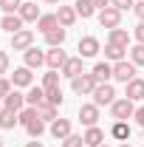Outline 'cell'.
<instances>
[{
    "label": "cell",
    "mask_w": 144,
    "mask_h": 147,
    "mask_svg": "<svg viewBox=\"0 0 144 147\" xmlns=\"http://www.w3.org/2000/svg\"><path fill=\"white\" fill-rule=\"evenodd\" d=\"M14 125H20V116L14 113V110H6V108H3V110H0V127H3V130H11Z\"/></svg>",
    "instance_id": "obj_27"
},
{
    "label": "cell",
    "mask_w": 144,
    "mask_h": 147,
    "mask_svg": "<svg viewBox=\"0 0 144 147\" xmlns=\"http://www.w3.org/2000/svg\"><path fill=\"white\" fill-rule=\"evenodd\" d=\"M79 122H82L85 127H93V125L99 122V105H82V108H79Z\"/></svg>",
    "instance_id": "obj_10"
},
{
    "label": "cell",
    "mask_w": 144,
    "mask_h": 147,
    "mask_svg": "<svg viewBox=\"0 0 144 147\" xmlns=\"http://www.w3.org/2000/svg\"><path fill=\"white\" fill-rule=\"evenodd\" d=\"M99 147H108V144H99Z\"/></svg>",
    "instance_id": "obj_48"
},
{
    "label": "cell",
    "mask_w": 144,
    "mask_h": 147,
    "mask_svg": "<svg viewBox=\"0 0 144 147\" xmlns=\"http://www.w3.org/2000/svg\"><path fill=\"white\" fill-rule=\"evenodd\" d=\"M90 74L96 76V82H110V79H113V65H110L108 59H105V62H96Z\"/></svg>",
    "instance_id": "obj_19"
},
{
    "label": "cell",
    "mask_w": 144,
    "mask_h": 147,
    "mask_svg": "<svg viewBox=\"0 0 144 147\" xmlns=\"http://www.w3.org/2000/svg\"><path fill=\"white\" fill-rule=\"evenodd\" d=\"M90 3H93L96 11H102V9H108V6H110V0H90Z\"/></svg>",
    "instance_id": "obj_42"
},
{
    "label": "cell",
    "mask_w": 144,
    "mask_h": 147,
    "mask_svg": "<svg viewBox=\"0 0 144 147\" xmlns=\"http://www.w3.org/2000/svg\"><path fill=\"white\" fill-rule=\"evenodd\" d=\"M3 108H6V110H14V113H20V110L26 108V93H20L17 88H14V91H11L6 99H3Z\"/></svg>",
    "instance_id": "obj_11"
},
{
    "label": "cell",
    "mask_w": 144,
    "mask_h": 147,
    "mask_svg": "<svg viewBox=\"0 0 144 147\" xmlns=\"http://www.w3.org/2000/svg\"><path fill=\"white\" fill-rule=\"evenodd\" d=\"M73 9H76V14H79L82 20H88V17L96 14V9H93V3H90V0H76V3H73Z\"/></svg>",
    "instance_id": "obj_28"
},
{
    "label": "cell",
    "mask_w": 144,
    "mask_h": 147,
    "mask_svg": "<svg viewBox=\"0 0 144 147\" xmlns=\"http://www.w3.org/2000/svg\"><path fill=\"white\" fill-rule=\"evenodd\" d=\"M76 48H79V57H82V59H88V57H96L99 51H102V45H99V40H96V37H82Z\"/></svg>",
    "instance_id": "obj_8"
},
{
    "label": "cell",
    "mask_w": 144,
    "mask_h": 147,
    "mask_svg": "<svg viewBox=\"0 0 144 147\" xmlns=\"http://www.w3.org/2000/svg\"><path fill=\"white\" fill-rule=\"evenodd\" d=\"M45 3H59V0H45Z\"/></svg>",
    "instance_id": "obj_46"
},
{
    "label": "cell",
    "mask_w": 144,
    "mask_h": 147,
    "mask_svg": "<svg viewBox=\"0 0 144 147\" xmlns=\"http://www.w3.org/2000/svg\"><path fill=\"white\" fill-rule=\"evenodd\" d=\"M17 14L23 17V23H37V20L42 17V11H40V6H37V3H23Z\"/></svg>",
    "instance_id": "obj_15"
},
{
    "label": "cell",
    "mask_w": 144,
    "mask_h": 147,
    "mask_svg": "<svg viewBox=\"0 0 144 147\" xmlns=\"http://www.w3.org/2000/svg\"><path fill=\"white\" fill-rule=\"evenodd\" d=\"M59 74H62V76H68V79H76L79 74H85V71H82V57H68Z\"/></svg>",
    "instance_id": "obj_12"
},
{
    "label": "cell",
    "mask_w": 144,
    "mask_h": 147,
    "mask_svg": "<svg viewBox=\"0 0 144 147\" xmlns=\"http://www.w3.org/2000/svg\"><path fill=\"white\" fill-rule=\"evenodd\" d=\"M108 42H113V45H122V48H127L130 45V34H127V28H110V34H108Z\"/></svg>",
    "instance_id": "obj_24"
},
{
    "label": "cell",
    "mask_w": 144,
    "mask_h": 147,
    "mask_svg": "<svg viewBox=\"0 0 144 147\" xmlns=\"http://www.w3.org/2000/svg\"><path fill=\"white\" fill-rule=\"evenodd\" d=\"M85 144H88V147H99V144H105V130L96 127V125H93V127H88V130H85Z\"/></svg>",
    "instance_id": "obj_23"
},
{
    "label": "cell",
    "mask_w": 144,
    "mask_h": 147,
    "mask_svg": "<svg viewBox=\"0 0 144 147\" xmlns=\"http://www.w3.org/2000/svg\"><path fill=\"white\" fill-rule=\"evenodd\" d=\"M65 37H68V31L59 26V28H54V31H48V34H45V42H48V48H62Z\"/></svg>",
    "instance_id": "obj_25"
},
{
    "label": "cell",
    "mask_w": 144,
    "mask_h": 147,
    "mask_svg": "<svg viewBox=\"0 0 144 147\" xmlns=\"http://www.w3.org/2000/svg\"><path fill=\"white\" fill-rule=\"evenodd\" d=\"M0 110H3V105H0Z\"/></svg>",
    "instance_id": "obj_49"
},
{
    "label": "cell",
    "mask_w": 144,
    "mask_h": 147,
    "mask_svg": "<svg viewBox=\"0 0 144 147\" xmlns=\"http://www.w3.org/2000/svg\"><path fill=\"white\" fill-rule=\"evenodd\" d=\"M0 147H3V136H0Z\"/></svg>",
    "instance_id": "obj_47"
},
{
    "label": "cell",
    "mask_w": 144,
    "mask_h": 147,
    "mask_svg": "<svg viewBox=\"0 0 144 147\" xmlns=\"http://www.w3.org/2000/svg\"><path fill=\"white\" fill-rule=\"evenodd\" d=\"M51 136L59 139V142L68 139V136H71V122H68V119H54V122H51Z\"/></svg>",
    "instance_id": "obj_18"
},
{
    "label": "cell",
    "mask_w": 144,
    "mask_h": 147,
    "mask_svg": "<svg viewBox=\"0 0 144 147\" xmlns=\"http://www.w3.org/2000/svg\"><path fill=\"white\" fill-rule=\"evenodd\" d=\"M136 119H139V127L144 130V108H136Z\"/></svg>",
    "instance_id": "obj_43"
},
{
    "label": "cell",
    "mask_w": 144,
    "mask_h": 147,
    "mask_svg": "<svg viewBox=\"0 0 144 147\" xmlns=\"http://www.w3.org/2000/svg\"><path fill=\"white\" fill-rule=\"evenodd\" d=\"M113 79L127 85L130 79H136V65H133V62H127V59H122V62H113Z\"/></svg>",
    "instance_id": "obj_5"
},
{
    "label": "cell",
    "mask_w": 144,
    "mask_h": 147,
    "mask_svg": "<svg viewBox=\"0 0 144 147\" xmlns=\"http://www.w3.org/2000/svg\"><path fill=\"white\" fill-rule=\"evenodd\" d=\"M59 76H62V74L48 71L45 76H42V88H45V91H51V88H59Z\"/></svg>",
    "instance_id": "obj_33"
},
{
    "label": "cell",
    "mask_w": 144,
    "mask_h": 147,
    "mask_svg": "<svg viewBox=\"0 0 144 147\" xmlns=\"http://www.w3.org/2000/svg\"><path fill=\"white\" fill-rule=\"evenodd\" d=\"M133 37H136V42H141V45H144V23H139V26L133 28Z\"/></svg>",
    "instance_id": "obj_40"
},
{
    "label": "cell",
    "mask_w": 144,
    "mask_h": 147,
    "mask_svg": "<svg viewBox=\"0 0 144 147\" xmlns=\"http://www.w3.org/2000/svg\"><path fill=\"white\" fill-rule=\"evenodd\" d=\"M11 85H14V88H31V85H34V74H31V68H28V65L14 68V74H11Z\"/></svg>",
    "instance_id": "obj_7"
},
{
    "label": "cell",
    "mask_w": 144,
    "mask_h": 147,
    "mask_svg": "<svg viewBox=\"0 0 144 147\" xmlns=\"http://www.w3.org/2000/svg\"><path fill=\"white\" fill-rule=\"evenodd\" d=\"M11 93V79H6V76H0V99H6Z\"/></svg>",
    "instance_id": "obj_38"
},
{
    "label": "cell",
    "mask_w": 144,
    "mask_h": 147,
    "mask_svg": "<svg viewBox=\"0 0 144 147\" xmlns=\"http://www.w3.org/2000/svg\"><path fill=\"white\" fill-rule=\"evenodd\" d=\"M90 96H93V105H99V108H102V105H113V102H116V88H113L110 82H99L96 91L90 93Z\"/></svg>",
    "instance_id": "obj_3"
},
{
    "label": "cell",
    "mask_w": 144,
    "mask_h": 147,
    "mask_svg": "<svg viewBox=\"0 0 144 147\" xmlns=\"http://www.w3.org/2000/svg\"><path fill=\"white\" fill-rule=\"evenodd\" d=\"M130 133H133V130H130L127 122H113V125H110V136H113L116 142H130Z\"/></svg>",
    "instance_id": "obj_22"
},
{
    "label": "cell",
    "mask_w": 144,
    "mask_h": 147,
    "mask_svg": "<svg viewBox=\"0 0 144 147\" xmlns=\"http://www.w3.org/2000/svg\"><path fill=\"white\" fill-rule=\"evenodd\" d=\"M42 102H45V88H42V85H40V88L31 85L28 93H26V105H28V108H40Z\"/></svg>",
    "instance_id": "obj_17"
},
{
    "label": "cell",
    "mask_w": 144,
    "mask_h": 147,
    "mask_svg": "<svg viewBox=\"0 0 144 147\" xmlns=\"http://www.w3.org/2000/svg\"><path fill=\"white\" fill-rule=\"evenodd\" d=\"M133 11H136V17H139V23H144V0H136Z\"/></svg>",
    "instance_id": "obj_39"
},
{
    "label": "cell",
    "mask_w": 144,
    "mask_h": 147,
    "mask_svg": "<svg viewBox=\"0 0 144 147\" xmlns=\"http://www.w3.org/2000/svg\"><path fill=\"white\" fill-rule=\"evenodd\" d=\"M26 133H28L31 139H40V136L45 133V122H42V119H34V122H31V125L26 127Z\"/></svg>",
    "instance_id": "obj_32"
},
{
    "label": "cell",
    "mask_w": 144,
    "mask_h": 147,
    "mask_svg": "<svg viewBox=\"0 0 144 147\" xmlns=\"http://www.w3.org/2000/svg\"><path fill=\"white\" fill-rule=\"evenodd\" d=\"M17 116H20V125H23V127H28L34 119H40V110H37V108H28V105H26V108L20 110Z\"/></svg>",
    "instance_id": "obj_29"
},
{
    "label": "cell",
    "mask_w": 144,
    "mask_h": 147,
    "mask_svg": "<svg viewBox=\"0 0 144 147\" xmlns=\"http://www.w3.org/2000/svg\"><path fill=\"white\" fill-rule=\"evenodd\" d=\"M45 102L48 105H62V88H51V91H45Z\"/></svg>",
    "instance_id": "obj_34"
},
{
    "label": "cell",
    "mask_w": 144,
    "mask_h": 147,
    "mask_svg": "<svg viewBox=\"0 0 144 147\" xmlns=\"http://www.w3.org/2000/svg\"><path fill=\"white\" fill-rule=\"evenodd\" d=\"M34 45V31L20 28L17 34H11V51H28Z\"/></svg>",
    "instance_id": "obj_6"
},
{
    "label": "cell",
    "mask_w": 144,
    "mask_h": 147,
    "mask_svg": "<svg viewBox=\"0 0 144 147\" xmlns=\"http://www.w3.org/2000/svg\"><path fill=\"white\" fill-rule=\"evenodd\" d=\"M23 57H26V65L34 71V68H40V65H45V51H40V48H28V51H23Z\"/></svg>",
    "instance_id": "obj_16"
},
{
    "label": "cell",
    "mask_w": 144,
    "mask_h": 147,
    "mask_svg": "<svg viewBox=\"0 0 144 147\" xmlns=\"http://www.w3.org/2000/svg\"><path fill=\"white\" fill-rule=\"evenodd\" d=\"M37 110H40V119H42V122H54L57 113H59V110H57V105H48V102H42Z\"/></svg>",
    "instance_id": "obj_30"
},
{
    "label": "cell",
    "mask_w": 144,
    "mask_h": 147,
    "mask_svg": "<svg viewBox=\"0 0 144 147\" xmlns=\"http://www.w3.org/2000/svg\"><path fill=\"white\" fill-rule=\"evenodd\" d=\"M99 26H102V28H119V26H122V11H119V9H113V6H108V9H102V11H99Z\"/></svg>",
    "instance_id": "obj_4"
},
{
    "label": "cell",
    "mask_w": 144,
    "mask_h": 147,
    "mask_svg": "<svg viewBox=\"0 0 144 147\" xmlns=\"http://www.w3.org/2000/svg\"><path fill=\"white\" fill-rule=\"evenodd\" d=\"M130 62L139 68V65H144V45L141 42H136L133 48H130Z\"/></svg>",
    "instance_id": "obj_31"
},
{
    "label": "cell",
    "mask_w": 144,
    "mask_h": 147,
    "mask_svg": "<svg viewBox=\"0 0 144 147\" xmlns=\"http://www.w3.org/2000/svg\"><path fill=\"white\" fill-rule=\"evenodd\" d=\"M6 71H9V54L0 51V74H6Z\"/></svg>",
    "instance_id": "obj_41"
},
{
    "label": "cell",
    "mask_w": 144,
    "mask_h": 147,
    "mask_svg": "<svg viewBox=\"0 0 144 147\" xmlns=\"http://www.w3.org/2000/svg\"><path fill=\"white\" fill-rule=\"evenodd\" d=\"M96 76L93 74H79L76 79H71V88H73V93H79V96H90V93L96 91Z\"/></svg>",
    "instance_id": "obj_2"
},
{
    "label": "cell",
    "mask_w": 144,
    "mask_h": 147,
    "mask_svg": "<svg viewBox=\"0 0 144 147\" xmlns=\"http://www.w3.org/2000/svg\"><path fill=\"white\" fill-rule=\"evenodd\" d=\"M65 59H68V54H65L62 48H48V51H45V65H48L51 71H62Z\"/></svg>",
    "instance_id": "obj_9"
},
{
    "label": "cell",
    "mask_w": 144,
    "mask_h": 147,
    "mask_svg": "<svg viewBox=\"0 0 144 147\" xmlns=\"http://www.w3.org/2000/svg\"><path fill=\"white\" fill-rule=\"evenodd\" d=\"M26 147H45V144H42V142H37V139H34V142H28Z\"/></svg>",
    "instance_id": "obj_44"
},
{
    "label": "cell",
    "mask_w": 144,
    "mask_h": 147,
    "mask_svg": "<svg viewBox=\"0 0 144 147\" xmlns=\"http://www.w3.org/2000/svg\"><path fill=\"white\" fill-rule=\"evenodd\" d=\"M76 17H79V14H76L73 6H59V9H57V20H59L62 28H71L73 23H76Z\"/></svg>",
    "instance_id": "obj_14"
},
{
    "label": "cell",
    "mask_w": 144,
    "mask_h": 147,
    "mask_svg": "<svg viewBox=\"0 0 144 147\" xmlns=\"http://www.w3.org/2000/svg\"><path fill=\"white\" fill-rule=\"evenodd\" d=\"M0 28H6L9 34H17L20 28H23V17H20V14H3V20H0Z\"/></svg>",
    "instance_id": "obj_21"
},
{
    "label": "cell",
    "mask_w": 144,
    "mask_h": 147,
    "mask_svg": "<svg viewBox=\"0 0 144 147\" xmlns=\"http://www.w3.org/2000/svg\"><path fill=\"white\" fill-rule=\"evenodd\" d=\"M62 147H85V136H76V133H71L68 139H62Z\"/></svg>",
    "instance_id": "obj_36"
},
{
    "label": "cell",
    "mask_w": 144,
    "mask_h": 147,
    "mask_svg": "<svg viewBox=\"0 0 144 147\" xmlns=\"http://www.w3.org/2000/svg\"><path fill=\"white\" fill-rule=\"evenodd\" d=\"M124 96L133 99V102H141V99H144V79H139V76L130 79V82L124 85Z\"/></svg>",
    "instance_id": "obj_13"
},
{
    "label": "cell",
    "mask_w": 144,
    "mask_h": 147,
    "mask_svg": "<svg viewBox=\"0 0 144 147\" xmlns=\"http://www.w3.org/2000/svg\"><path fill=\"white\" fill-rule=\"evenodd\" d=\"M130 48H122V45H113V42H105V59L108 62H122L127 57Z\"/></svg>",
    "instance_id": "obj_20"
},
{
    "label": "cell",
    "mask_w": 144,
    "mask_h": 147,
    "mask_svg": "<svg viewBox=\"0 0 144 147\" xmlns=\"http://www.w3.org/2000/svg\"><path fill=\"white\" fill-rule=\"evenodd\" d=\"M20 6H23V0H0V9H3L6 14H17Z\"/></svg>",
    "instance_id": "obj_35"
},
{
    "label": "cell",
    "mask_w": 144,
    "mask_h": 147,
    "mask_svg": "<svg viewBox=\"0 0 144 147\" xmlns=\"http://www.w3.org/2000/svg\"><path fill=\"white\" fill-rule=\"evenodd\" d=\"M37 28H40L42 34H48V31L59 28V20H57V11H54V14H42V17L37 20Z\"/></svg>",
    "instance_id": "obj_26"
},
{
    "label": "cell",
    "mask_w": 144,
    "mask_h": 147,
    "mask_svg": "<svg viewBox=\"0 0 144 147\" xmlns=\"http://www.w3.org/2000/svg\"><path fill=\"white\" fill-rule=\"evenodd\" d=\"M110 113H113V122H127L130 116H136V102L122 96V99H116L110 105Z\"/></svg>",
    "instance_id": "obj_1"
},
{
    "label": "cell",
    "mask_w": 144,
    "mask_h": 147,
    "mask_svg": "<svg viewBox=\"0 0 144 147\" xmlns=\"http://www.w3.org/2000/svg\"><path fill=\"white\" fill-rule=\"evenodd\" d=\"M110 6H113V9H119V11H127V9H133V6H136V0H110Z\"/></svg>",
    "instance_id": "obj_37"
},
{
    "label": "cell",
    "mask_w": 144,
    "mask_h": 147,
    "mask_svg": "<svg viewBox=\"0 0 144 147\" xmlns=\"http://www.w3.org/2000/svg\"><path fill=\"white\" fill-rule=\"evenodd\" d=\"M119 147H133V144H130V142H122V144H119Z\"/></svg>",
    "instance_id": "obj_45"
}]
</instances>
